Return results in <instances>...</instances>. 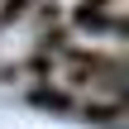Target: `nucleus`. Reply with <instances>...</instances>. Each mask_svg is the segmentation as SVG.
Listing matches in <instances>:
<instances>
[{"label": "nucleus", "mask_w": 129, "mask_h": 129, "mask_svg": "<svg viewBox=\"0 0 129 129\" xmlns=\"http://www.w3.org/2000/svg\"><path fill=\"white\" fill-rule=\"evenodd\" d=\"M34 5H38V0H0V24H5V29H10V24H19Z\"/></svg>", "instance_id": "nucleus-7"}, {"label": "nucleus", "mask_w": 129, "mask_h": 129, "mask_svg": "<svg viewBox=\"0 0 129 129\" xmlns=\"http://www.w3.org/2000/svg\"><path fill=\"white\" fill-rule=\"evenodd\" d=\"M29 105H38V110H48V115H77V96H72L67 86H48V81H38V86L29 91Z\"/></svg>", "instance_id": "nucleus-3"}, {"label": "nucleus", "mask_w": 129, "mask_h": 129, "mask_svg": "<svg viewBox=\"0 0 129 129\" xmlns=\"http://www.w3.org/2000/svg\"><path fill=\"white\" fill-rule=\"evenodd\" d=\"M72 24H77L81 34H110V38L124 34L120 0H77V5H72Z\"/></svg>", "instance_id": "nucleus-2"}, {"label": "nucleus", "mask_w": 129, "mask_h": 129, "mask_svg": "<svg viewBox=\"0 0 129 129\" xmlns=\"http://www.w3.org/2000/svg\"><path fill=\"white\" fill-rule=\"evenodd\" d=\"M67 48H72V34H67L62 24H48V29H38V38H34V53H48L53 62H57Z\"/></svg>", "instance_id": "nucleus-5"}, {"label": "nucleus", "mask_w": 129, "mask_h": 129, "mask_svg": "<svg viewBox=\"0 0 129 129\" xmlns=\"http://www.w3.org/2000/svg\"><path fill=\"white\" fill-rule=\"evenodd\" d=\"M86 124H101V129H124V101H86L81 110H77Z\"/></svg>", "instance_id": "nucleus-4"}, {"label": "nucleus", "mask_w": 129, "mask_h": 129, "mask_svg": "<svg viewBox=\"0 0 129 129\" xmlns=\"http://www.w3.org/2000/svg\"><path fill=\"white\" fill-rule=\"evenodd\" d=\"M19 72H29V77H38V81H53V72H57V62H53L48 53H29V57L19 62Z\"/></svg>", "instance_id": "nucleus-6"}, {"label": "nucleus", "mask_w": 129, "mask_h": 129, "mask_svg": "<svg viewBox=\"0 0 129 129\" xmlns=\"http://www.w3.org/2000/svg\"><path fill=\"white\" fill-rule=\"evenodd\" d=\"M0 29H5V24H0Z\"/></svg>", "instance_id": "nucleus-9"}, {"label": "nucleus", "mask_w": 129, "mask_h": 129, "mask_svg": "<svg viewBox=\"0 0 129 129\" xmlns=\"http://www.w3.org/2000/svg\"><path fill=\"white\" fill-rule=\"evenodd\" d=\"M57 67H62V77H67V86H105L115 101H120V91H124V57L120 53H105V48H67L62 57H57Z\"/></svg>", "instance_id": "nucleus-1"}, {"label": "nucleus", "mask_w": 129, "mask_h": 129, "mask_svg": "<svg viewBox=\"0 0 129 129\" xmlns=\"http://www.w3.org/2000/svg\"><path fill=\"white\" fill-rule=\"evenodd\" d=\"M10 77H19V67L14 62H0V81H10Z\"/></svg>", "instance_id": "nucleus-8"}]
</instances>
